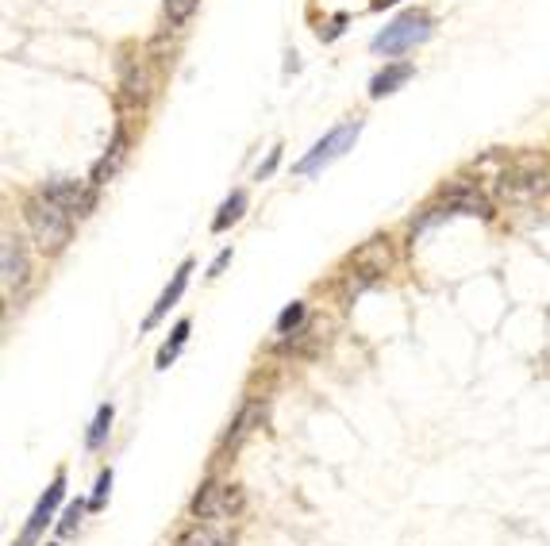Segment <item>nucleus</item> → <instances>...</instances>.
<instances>
[{
	"label": "nucleus",
	"mask_w": 550,
	"mask_h": 546,
	"mask_svg": "<svg viewBox=\"0 0 550 546\" xmlns=\"http://www.w3.org/2000/svg\"><path fill=\"white\" fill-rule=\"evenodd\" d=\"M124 147H127V139H124V131H116V139H112V150L100 158L97 166H93V185H104V177H112V170L120 166V158H124Z\"/></svg>",
	"instance_id": "14"
},
{
	"label": "nucleus",
	"mask_w": 550,
	"mask_h": 546,
	"mask_svg": "<svg viewBox=\"0 0 550 546\" xmlns=\"http://www.w3.org/2000/svg\"><path fill=\"white\" fill-rule=\"evenodd\" d=\"M189 273H193V258H185V262L177 266L174 281H170V285L162 289V297H158V304H154V312H150L147 323H143L147 331H150V327H154V323H158V320H162V316H166L170 308H174L177 300H181V293H185V285H189Z\"/></svg>",
	"instance_id": "9"
},
{
	"label": "nucleus",
	"mask_w": 550,
	"mask_h": 546,
	"mask_svg": "<svg viewBox=\"0 0 550 546\" xmlns=\"http://www.w3.org/2000/svg\"><path fill=\"white\" fill-rule=\"evenodd\" d=\"M108 493H112V470H100L97 489H93V497H89V508H104Z\"/></svg>",
	"instance_id": "18"
},
{
	"label": "nucleus",
	"mask_w": 550,
	"mask_h": 546,
	"mask_svg": "<svg viewBox=\"0 0 550 546\" xmlns=\"http://www.w3.org/2000/svg\"><path fill=\"white\" fill-rule=\"evenodd\" d=\"M39 197H47L50 204L66 208L70 216H89V208H93V193H89V185L77 181V177H54V181L43 185Z\"/></svg>",
	"instance_id": "6"
},
{
	"label": "nucleus",
	"mask_w": 550,
	"mask_h": 546,
	"mask_svg": "<svg viewBox=\"0 0 550 546\" xmlns=\"http://www.w3.org/2000/svg\"><path fill=\"white\" fill-rule=\"evenodd\" d=\"M200 0H162V8H166V20L174 27L189 24L193 20V12H197Z\"/></svg>",
	"instance_id": "16"
},
{
	"label": "nucleus",
	"mask_w": 550,
	"mask_h": 546,
	"mask_svg": "<svg viewBox=\"0 0 550 546\" xmlns=\"http://www.w3.org/2000/svg\"><path fill=\"white\" fill-rule=\"evenodd\" d=\"M277 162H281V147L270 150V158H266V166H258V181H262V177H270V174H274V166H277Z\"/></svg>",
	"instance_id": "20"
},
{
	"label": "nucleus",
	"mask_w": 550,
	"mask_h": 546,
	"mask_svg": "<svg viewBox=\"0 0 550 546\" xmlns=\"http://www.w3.org/2000/svg\"><path fill=\"white\" fill-rule=\"evenodd\" d=\"M427 39H431V16H424V12H404V16H397L393 24L377 35L374 50L393 58V54H404V50L420 47Z\"/></svg>",
	"instance_id": "3"
},
{
	"label": "nucleus",
	"mask_w": 550,
	"mask_h": 546,
	"mask_svg": "<svg viewBox=\"0 0 550 546\" xmlns=\"http://www.w3.org/2000/svg\"><path fill=\"white\" fill-rule=\"evenodd\" d=\"M412 74H416V70H412L408 62H397V66H385V70H381V74H377L374 81H370V97L381 100V97H389V93H397L400 85H408V81H412Z\"/></svg>",
	"instance_id": "10"
},
{
	"label": "nucleus",
	"mask_w": 550,
	"mask_h": 546,
	"mask_svg": "<svg viewBox=\"0 0 550 546\" xmlns=\"http://www.w3.org/2000/svg\"><path fill=\"white\" fill-rule=\"evenodd\" d=\"M189 327H193L189 320H177V327L170 331V339H166L162 350H158V370H170V362H174L177 354H181V347L189 343Z\"/></svg>",
	"instance_id": "11"
},
{
	"label": "nucleus",
	"mask_w": 550,
	"mask_h": 546,
	"mask_svg": "<svg viewBox=\"0 0 550 546\" xmlns=\"http://www.w3.org/2000/svg\"><path fill=\"white\" fill-rule=\"evenodd\" d=\"M243 212H247V193H243V189H235V193L220 204V216L212 220V231H227V227L235 224Z\"/></svg>",
	"instance_id": "13"
},
{
	"label": "nucleus",
	"mask_w": 550,
	"mask_h": 546,
	"mask_svg": "<svg viewBox=\"0 0 550 546\" xmlns=\"http://www.w3.org/2000/svg\"><path fill=\"white\" fill-rule=\"evenodd\" d=\"M66 500V473H54V481H50V489L39 497V504H35V512L27 516L24 531H20V539L12 546H35L39 539H43V531H47L50 523H54V512H58V504Z\"/></svg>",
	"instance_id": "4"
},
{
	"label": "nucleus",
	"mask_w": 550,
	"mask_h": 546,
	"mask_svg": "<svg viewBox=\"0 0 550 546\" xmlns=\"http://www.w3.org/2000/svg\"><path fill=\"white\" fill-rule=\"evenodd\" d=\"M358 135H362V120H347V124L331 127L324 139H320V143H316V147L308 150L297 166H293V174H297V177L320 174L324 166H331L335 158H343V154L354 147V139H358Z\"/></svg>",
	"instance_id": "2"
},
{
	"label": "nucleus",
	"mask_w": 550,
	"mask_h": 546,
	"mask_svg": "<svg viewBox=\"0 0 550 546\" xmlns=\"http://www.w3.org/2000/svg\"><path fill=\"white\" fill-rule=\"evenodd\" d=\"M81 512H85V504H81V500L70 504V508H66V516H62V523H58V535H74L77 523H81Z\"/></svg>",
	"instance_id": "19"
},
{
	"label": "nucleus",
	"mask_w": 550,
	"mask_h": 546,
	"mask_svg": "<svg viewBox=\"0 0 550 546\" xmlns=\"http://www.w3.org/2000/svg\"><path fill=\"white\" fill-rule=\"evenodd\" d=\"M189 508H193L197 520H227V516H235V512L243 508V493H239L235 485L208 481V485H200V493L193 497Z\"/></svg>",
	"instance_id": "5"
},
{
	"label": "nucleus",
	"mask_w": 550,
	"mask_h": 546,
	"mask_svg": "<svg viewBox=\"0 0 550 546\" xmlns=\"http://www.w3.org/2000/svg\"><path fill=\"white\" fill-rule=\"evenodd\" d=\"M447 204L454 212H466V216H489V200L481 193H470V189H454L447 197Z\"/></svg>",
	"instance_id": "12"
},
{
	"label": "nucleus",
	"mask_w": 550,
	"mask_h": 546,
	"mask_svg": "<svg viewBox=\"0 0 550 546\" xmlns=\"http://www.w3.org/2000/svg\"><path fill=\"white\" fill-rule=\"evenodd\" d=\"M24 220H27L31 239H35L43 250H50V254H58V250L70 243V235H74V220H70V212L58 208V204H50L47 197L27 200Z\"/></svg>",
	"instance_id": "1"
},
{
	"label": "nucleus",
	"mask_w": 550,
	"mask_h": 546,
	"mask_svg": "<svg viewBox=\"0 0 550 546\" xmlns=\"http://www.w3.org/2000/svg\"><path fill=\"white\" fill-rule=\"evenodd\" d=\"M227 262H231V250H220V258L212 262V270H208V277H220V273H224Z\"/></svg>",
	"instance_id": "21"
},
{
	"label": "nucleus",
	"mask_w": 550,
	"mask_h": 546,
	"mask_svg": "<svg viewBox=\"0 0 550 546\" xmlns=\"http://www.w3.org/2000/svg\"><path fill=\"white\" fill-rule=\"evenodd\" d=\"M50 546H58V543H50Z\"/></svg>",
	"instance_id": "22"
},
{
	"label": "nucleus",
	"mask_w": 550,
	"mask_h": 546,
	"mask_svg": "<svg viewBox=\"0 0 550 546\" xmlns=\"http://www.w3.org/2000/svg\"><path fill=\"white\" fill-rule=\"evenodd\" d=\"M27 273H31V262H27V250L24 243L8 231L4 243H0V281H4V293H20L27 285Z\"/></svg>",
	"instance_id": "7"
},
{
	"label": "nucleus",
	"mask_w": 550,
	"mask_h": 546,
	"mask_svg": "<svg viewBox=\"0 0 550 546\" xmlns=\"http://www.w3.org/2000/svg\"><path fill=\"white\" fill-rule=\"evenodd\" d=\"M177 546H235V535L227 527H220V523L197 520L177 535Z\"/></svg>",
	"instance_id": "8"
},
{
	"label": "nucleus",
	"mask_w": 550,
	"mask_h": 546,
	"mask_svg": "<svg viewBox=\"0 0 550 546\" xmlns=\"http://www.w3.org/2000/svg\"><path fill=\"white\" fill-rule=\"evenodd\" d=\"M300 320H304V300H293V304L277 316V335H289L293 327H300Z\"/></svg>",
	"instance_id": "17"
},
{
	"label": "nucleus",
	"mask_w": 550,
	"mask_h": 546,
	"mask_svg": "<svg viewBox=\"0 0 550 546\" xmlns=\"http://www.w3.org/2000/svg\"><path fill=\"white\" fill-rule=\"evenodd\" d=\"M112 404H100L97 408V420H93V427H89V435H85V447L89 450H100L104 447V439H108V431H112Z\"/></svg>",
	"instance_id": "15"
}]
</instances>
